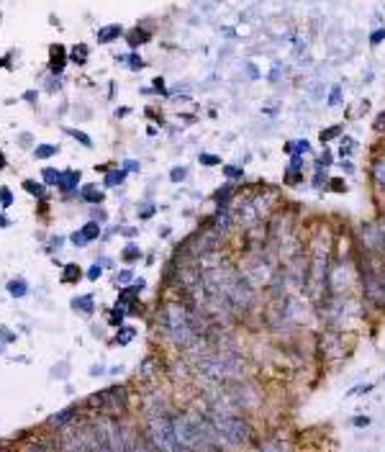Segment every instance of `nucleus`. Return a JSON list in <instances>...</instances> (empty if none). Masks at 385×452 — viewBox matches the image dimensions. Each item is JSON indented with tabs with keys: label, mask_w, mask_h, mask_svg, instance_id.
<instances>
[{
	"label": "nucleus",
	"mask_w": 385,
	"mask_h": 452,
	"mask_svg": "<svg viewBox=\"0 0 385 452\" xmlns=\"http://www.w3.org/2000/svg\"><path fill=\"white\" fill-rule=\"evenodd\" d=\"M236 182H229L226 180L221 188L213 193V201H216V208H232L234 206V198H236Z\"/></svg>",
	"instance_id": "obj_10"
},
{
	"label": "nucleus",
	"mask_w": 385,
	"mask_h": 452,
	"mask_svg": "<svg viewBox=\"0 0 385 452\" xmlns=\"http://www.w3.org/2000/svg\"><path fill=\"white\" fill-rule=\"evenodd\" d=\"M288 293H293V288L291 283H288V277H285L283 268H277V272L270 277V283L265 285V296H267L270 301H277V299H285Z\"/></svg>",
	"instance_id": "obj_8"
},
{
	"label": "nucleus",
	"mask_w": 385,
	"mask_h": 452,
	"mask_svg": "<svg viewBox=\"0 0 385 452\" xmlns=\"http://www.w3.org/2000/svg\"><path fill=\"white\" fill-rule=\"evenodd\" d=\"M44 182H46V185H57V182H59V172H57V170H51V168L44 170Z\"/></svg>",
	"instance_id": "obj_39"
},
{
	"label": "nucleus",
	"mask_w": 385,
	"mask_h": 452,
	"mask_svg": "<svg viewBox=\"0 0 385 452\" xmlns=\"http://www.w3.org/2000/svg\"><path fill=\"white\" fill-rule=\"evenodd\" d=\"M241 272L257 285V288H265L270 283V277L275 275L277 268H280V257L270 244H262V247H249L241 249V263H239Z\"/></svg>",
	"instance_id": "obj_4"
},
{
	"label": "nucleus",
	"mask_w": 385,
	"mask_h": 452,
	"mask_svg": "<svg viewBox=\"0 0 385 452\" xmlns=\"http://www.w3.org/2000/svg\"><path fill=\"white\" fill-rule=\"evenodd\" d=\"M329 190H332V193H347L349 185L344 177H332V180H329Z\"/></svg>",
	"instance_id": "obj_34"
},
{
	"label": "nucleus",
	"mask_w": 385,
	"mask_h": 452,
	"mask_svg": "<svg viewBox=\"0 0 385 452\" xmlns=\"http://www.w3.org/2000/svg\"><path fill=\"white\" fill-rule=\"evenodd\" d=\"M82 277L80 268L77 265H65V272H62V283H77Z\"/></svg>",
	"instance_id": "obj_28"
},
{
	"label": "nucleus",
	"mask_w": 385,
	"mask_h": 452,
	"mask_svg": "<svg viewBox=\"0 0 385 452\" xmlns=\"http://www.w3.org/2000/svg\"><path fill=\"white\" fill-rule=\"evenodd\" d=\"M352 427H357V429L370 427V416H355V419H352Z\"/></svg>",
	"instance_id": "obj_45"
},
{
	"label": "nucleus",
	"mask_w": 385,
	"mask_h": 452,
	"mask_svg": "<svg viewBox=\"0 0 385 452\" xmlns=\"http://www.w3.org/2000/svg\"><path fill=\"white\" fill-rule=\"evenodd\" d=\"M0 201H3V208H8V206L13 203V196H11V190H8V188L0 190Z\"/></svg>",
	"instance_id": "obj_46"
},
{
	"label": "nucleus",
	"mask_w": 385,
	"mask_h": 452,
	"mask_svg": "<svg viewBox=\"0 0 385 452\" xmlns=\"http://www.w3.org/2000/svg\"><path fill=\"white\" fill-rule=\"evenodd\" d=\"M305 182V172H296V170H283V185H288V188H301Z\"/></svg>",
	"instance_id": "obj_18"
},
{
	"label": "nucleus",
	"mask_w": 385,
	"mask_h": 452,
	"mask_svg": "<svg viewBox=\"0 0 385 452\" xmlns=\"http://www.w3.org/2000/svg\"><path fill=\"white\" fill-rule=\"evenodd\" d=\"M355 149H357V139H352V137H347V134H344V137L339 139V149H336V157H339V160H352Z\"/></svg>",
	"instance_id": "obj_13"
},
{
	"label": "nucleus",
	"mask_w": 385,
	"mask_h": 452,
	"mask_svg": "<svg viewBox=\"0 0 385 452\" xmlns=\"http://www.w3.org/2000/svg\"><path fill=\"white\" fill-rule=\"evenodd\" d=\"M316 350L321 352V358L334 363V360L347 358L352 352V342H349V332L344 329H324L316 334Z\"/></svg>",
	"instance_id": "obj_6"
},
{
	"label": "nucleus",
	"mask_w": 385,
	"mask_h": 452,
	"mask_svg": "<svg viewBox=\"0 0 385 452\" xmlns=\"http://www.w3.org/2000/svg\"><path fill=\"white\" fill-rule=\"evenodd\" d=\"M206 414L211 416L213 427L218 429L224 445L229 450H244L255 442V424L249 422V416L244 414H229V411H211L206 408Z\"/></svg>",
	"instance_id": "obj_3"
},
{
	"label": "nucleus",
	"mask_w": 385,
	"mask_h": 452,
	"mask_svg": "<svg viewBox=\"0 0 385 452\" xmlns=\"http://www.w3.org/2000/svg\"><path fill=\"white\" fill-rule=\"evenodd\" d=\"M121 260H124V263H129V265L139 263V260H141V249H139V244L129 241V244L121 249Z\"/></svg>",
	"instance_id": "obj_22"
},
{
	"label": "nucleus",
	"mask_w": 385,
	"mask_h": 452,
	"mask_svg": "<svg viewBox=\"0 0 385 452\" xmlns=\"http://www.w3.org/2000/svg\"><path fill=\"white\" fill-rule=\"evenodd\" d=\"M198 162H201L203 168H221V165H224L218 154H208V152H201V154H198Z\"/></svg>",
	"instance_id": "obj_29"
},
{
	"label": "nucleus",
	"mask_w": 385,
	"mask_h": 452,
	"mask_svg": "<svg viewBox=\"0 0 385 452\" xmlns=\"http://www.w3.org/2000/svg\"><path fill=\"white\" fill-rule=\"evenodd\" d=\"M0 65H3V59H0Z\"/></svg>",
	"instance_id": "obj_56"
},
{
	"label": "nucleus",
	"mask_w": 385,
	"mask_h": 452,
	"mask_svg": "<svg viewBox=\"0 0 385 452\" xmlns=\"http://www.w3.org/2000/svg\"><path fill=\"white\" fill-rule=\"evenodd\" d=\"M157 329L160 334L172 344L175 350H190L196 342H201L190 327V319H188V308L182 301H172V303H165L157 314Z\"/></svg>",
	"instance_id": "obj_2"
},
{
	"label": "nucleus",
	"mask_w": 385,
	"mask_h": 452,
	"mask_svg": "<svg viewBox=\"0 0 385 452\" xmlns=\"http://www.w3.org/2000/svg\"><path fill=\"white\" fill-rule=\"evenodd\" d=\"M305 165H308V157H301V154H291L285 168L296 170V172H305Z\"/></svg>",
	"instance_id": "obj_27"
},
{
	"label": "nucleus",
	"mask_w": 385,
	"mask_h": 452,
	"mask_svg": "<svg viewBox=\"0 0 385 452\" xmlns=\"http://www.w3.org/2000/svg\"><path fill=\"white\" fill-rule=\"evenodd\" d=\"M247 73H249V77H252V80H255L257 75H260V73H257V67H255V65H247Z\"/></svg>",
	"instance_id": "obj_53"
},
{
	"label": "nucleus",
	"mask_w": 385,
	"mask_h": 452,
	"mask_svg": "<svg viewBox=\"0 0 385 452\" xmlns=\"http://www.w3.org/2000/svg\"><path fill=\"white\" fill-rule=\"evenodd\" d=\"M80 198L85 203H93V206H101L103 203V190H98V185H85L80 190Z\"/></svg>",
	"instance_id": "obj_16"
},
{
	"label": "nucleus",
	"mask_w": 385,
	"mask_h": 452,
	"mask_svg": "<svg viewBox=\"0 0 385 452\" xmlns=\"http://www.w3.org/2000/svg\"><path fill=\"white\" fill-rule=\"evenodd\" d=\"M121 34H124V29L113 23V26H106V29L98 31V42H101V44H111V42H113V39H118Z\"/></svg>",
	"instance_id": "obj_19"
},
{
	"label": "nucleus",
	"mask_w": 385,
	"mask_h": 452,
	"mask_svg": "<svg viewBox=\"0 0 385 452\" xmlns=\"http://www.w3.org/2000/svg\"><path fill=\"white\" fill-rule=\"evenodd\" d=\"M342 95H344V90H342V85H334V88L329 90V98H327V103L332 106V108H336L339 103H342Z\"/></svg>",
	"instance_id": "obj_32"
},
{
	"label": "nucleus",
	"mask_w": 385,
	"mask_h": 452,
	"mask_svg": "<svg viewBox=\"0 0 385 452\" xmlns=\"http://www.w3.org/2000/svg\"><path fill=\"white\" fill-rule=\"evenodd\" d=\"M139 168H141V165H139L137 160H126V162H124V170H126V172H137Z\"/></svg>",
	"instance_id": "obj_50"
},
{
	"label": "nucleus",
	"mask_w": 385,
	"mask_h": 452,
	"mask_svg": "<svg viewBox=\"0 0 385 452\" xmlns=\"http://www.w3.org/2000/svg\"><path fill=\"white\" fill-rule=\"evenodd\" d=\"M154 90H157V93H168V90H165V80H162V77H157V80H154Z\"/></svg>",
	"instance_id": "obj_52"
},
{
	"label": "nucleus",
	"mask_w": 385,
	"mask_h": 452,
	"mask_svg": "<svg viewBox=\"0 0 385 452\" xmlns=\"http://www.w3.org/2000/svg\"><path fill=\"white\" fill-rule=\"evenodd\" d=\"M221 172L229 182H241L244 180V168L241 165H221Z\"/></svg>",
	"instance_id": "obj_21"
},
{
	"label": "nucleus",
	"mask_w": 385,
	"mask_h": 452,
	"mask_svg": "<svg viewBox=\"0 0 385 452\" xmlns=\"http://www.w3.org/2000/svg\"><path fill=\"white\" fill-rule=\"evenodd\" d=\"M260 452H293V447L283 439H270V442L260 445Z\"/></svg>",
	"instance_id": "obj_24"
},
{
	"label": "nucleus",
	"mask_w": 385,
	"mask_h": 452,
	"mask_svg": "<svg viewBox=\"0 0 385 452\" xmlns=\"http://www.w3.org/2000/svg\"><path fill=\"white\" fill-rule=\"evenodd\" d=\"M3 165H6V157H3V152H0V170H3Z\"/></svg>",
	"instance_id": "obj_54"
},
{
	"label": "nucleus",
	"mask_w": 385,
	"mask_h": 452,
	"mask_svg": "<svg viewBox=\"0 0 385 452\" xmlns=\"http://www.w3.org/2000/svg\"><path fill=\"white\" fill-rule=\"evenodd\" d=\"M154 211H157V206H154V203H141V206L137 208L139 219H152Z\"/></svg>",
	"instance_id": "obj_35"
},
{
	"label": "nucleus",
	"mask_w": 385,
	"mask_h": 452,
	"mask_svg": "<svg viewBox=\"0 0 385 452\" xmlns=\"http://www.w3.org/2000/svg\"><path fill=\"white\" fill-rule=\"evenodd\" d=\"M3 226H8V219H3V216H0V229H3Z\"/></svg>",
	"instance_id": "obj_55"
},
{
	"label": "nucleus",
	"mask_w": 385,
	"mask_h": 452,
	"mask_svg": "<svg viewBox=\"0 0 385 452\" xmlns=\"http://www.w3.org/2000/svg\"><path fill=\"white\" fill-rule=\"evenodd\" d=\"M80 234L87 241H95L98 237H101V221H87V224L80 229Z\"/></svg>",
	"instance_id": "obj_26"
},
{
	"label": "nucleus",
	"mask_w": 385,
	"mask_h": 452,
	"mask_svg": "<svg viewBox=\"0 0 385 452\" xmlns=\"http://www.w3.org/2000/svg\"><path fill=\"white\" fill-rule=\"evenodd\" d=\"M342 137H344V124H334V126H329V129H321L319 132V142L324 146L332 144L334 139H342Z\"/></svg>",
	"instance_id": "obj_14"
},
{
	"label": "nucleus",
	"mask_w": 385,
	"mask_h": 452,
	"mask_svg": "<svg viewBox=\"0 0 385 452\" xmlns=\"http://www.w3.org/2000/svg\"><path fill=\"white\" fill-rule=\"evenodd\" d=\"M103 275V268H101V263H95L93 268H90V270H87V277H90V280H98V277Z\"/></svg>",
	"instance_id": "obj_47"
},
{
	"label": "nucleus",
	"mask_w": 385,
	"mask_h": 452,
	"mask_svg": "<svg viewBox=\"0 0 385 452\" xmlns=\"http://www.w3.org/2000/svg\"><path fill=\"white\" fill-rule=\"evenodd\" d=\"M80 185V170H67V172H59V190H77Z\"/></svg>",
	"instance_id": "obj_12"
},
{
	"label": "nucleus",
	"mask_w": 385,
	"mask_h": 452,
	"mask_svg": "<svg viewBox=\"0 0 385 452\" xmlns=\"http://www.w3.org/2000/svg\"><path fill=\"white\" fill-rule=\"evenodd\" d=\"M375 391V383H360V386H355L352 391H349V398H355V396H367V394H372Z\"/></svg>",
	"instance_id": "obj_33"
},
{
	"label": "nucleus",
	"mask_w": 385,
	"mask_h": 452,
	"mask_svg": "<svg viewBox=\"0 0 385 452\" xmlns=\"http://www.w3.org/2000/svg\"><path fill=\"white\" fill-rule=\"evenodd\" d=\"M182 355L188 360L193 375L206 380L208 386H226V383L252 378L247 358L236 347H213L201 339Z\"/></svg>",
	"instance_id": "obj_1"
},
{
	"label": "nucleus",
	"mask_w": 385,
	"mask_h": 452,
	"mask_svg": "<svg viewBox=\"0 0 385 452\" xmlns=\"http://www.w3.org/2000/svg\"><path fill=\"white\" fill-rule=\"evenodd\" d=\"M385 42V29H375L370 34V46H378V44H383Z\"/></svg>",
	"instance_id": "obj_42"
},
{
	"label": "nucleus",
	"mask_w": 385,
	"mask_h": 452,
	"mask_svg": "<svg viewBox=\"0 0 385 452\" xmlns=\"http://www.w3.org/2000/svg\"><path fill=\"white\" fill-rule=\"evenodd\" d=\"M116 283L118 285H131V283H134V272H131V270H121L116 275Z\"/></svg>",
	"instance_id": "obj_40"
},
{
	"label": "nucleus",
	"mask_w": 385,
	"mask_h": 452,
	"mask_svg": "<svg viewBox=\"0 0 385 452\" xmlns=\"http://www.w3.org/2000/svg\"><path fill=\"white\" fill-rule=\"evenodd\" d=\"M283 152L291 157V154H301V157H311L313 154V146L308 139H291L283 144Z\"/></svg>",
	"instance_id": "obj_11"
},
{
	"label": "nucleus",
	"mask_w": 385,
	"mask_h": 452,
	"mask_svg": "<svg viewBox=\"0 0 385 452\" xmlns=\"http://www.w3.org/2000/svg\"><path fill=\"white\" fill-rule=\"evenodd\" d=\"M339 168H342V172H347V175H355V172H357L355 162H352V160H339Z\"/></svg>",
	"instance_id": "obj_44"
},
{
	"label": "nucleus",
	"mask_w": 385,
	"mask_h": 452,
	"mask_svg": "<svg viewBox=\"0 0 385 452\" xmlns=\"http://www.w3.org/2000/svg\"><path fill=\"white\" fill-rule=\"evenodd\" d=\"M126 39H129L131 46H141V44H146V42H149V31H146V29H134V31H129V34H126Z\"/></svg>",
	"instance_id": "obj_25"
},
{
	"label": "nucleus",
	"mask_w": 385,
	"mask_h": 452,
	"mask_svg": "<svg viewBox=\"0 0 385 452\" xmlns=\"http://www.w3.org/2000/svg\"><path fill=\"white\" fill-rule=\"evenodd\" d=\"M134 337H137V329H134V327H118L116 344H129Z\"/></svg>",
	"instance_id": "obj_30"
},
{
	"label": "nucleus",
	"mask_w": 385,
	"mask_h": 452,
	"mask_svg": "<svg viewBox=\"0 0 385 452\" xmlns=\"http://www.w3.org/2000/svg\"><path fill=\"white\" fill-rule=\"evenodd\" d=\"M188 177V168H182V165H177V168L170 170V180L172 182H182Z\"/></svg>",
	"instance_id": "obj_36"
},
{
	"label": "nucleus",
	"mask_w": 385,
	"mask_h": 452,
	"mask_svg": "<svg viewBox=\"0 0 385 452\" xmlns=\"http://www.w3.org/2000/svg\"><path fill=\"white\" fill-rule=\"evenodd\" d=\"M70 239H72L75 247H85V244H87V239H85V237H82L80 232H75L72 237H70Z\"/></svg>",
	"instance_id": "obj_49"
},
{
	"label": "nucleus",
	"mask_w": 385,
	"mask_h": 452,
	"mask_svg": "<svg viewBox=\"0 0 385 452\" xmlns=\"http://www.w3.org/2000/svg\"><path fill=\"white\" fill-rule=\"evenodd\" d=\"M23 188L29 190V193H34L37 198L44 196V185H42V182H37V180H26V182H23Z\"/></svg>",
	"instance_id": "obj_37"
},
{
	"label": "nucleus",
	"mask_w": 385,
	"mask_h": 452,
	"mask_svg": "<svg viewBox=\"0 0 385 452\" xmlns=\"http://www.w3.org/2000/svg\"><path fill=\"white\" fill-rule=\"evenodd\" d=\"M334 162H336V154L329 149V146H324V152L319 154V160L313 162V170H329V168H334Z\"/></svg>",
	"instance_id": "obj_17"
},
{
	"label": "nucleus",
	"mask_w": 385,
	"mask_h": 452,
	"mask_svg": "<svg viewBox=\"0 0 385 452\" xmlns=\"http://www.w3.org/2000/svg\"><path fill=\"white\" fill-rule=\"evenodd\" d=\"M352 244L355 252L362 257H372L378 263H385V226L383 221H362L357 224L352 234Z\"/></svg>",
	"instance_id": "obj_5"
},
{
	"label": "nucleus",
	"mask_w": 385,
	"mask_h": 452,
	"mask_svg": "<svg viewBox=\"0 0 385 452\" xmlns=\"http://www.w3.org/2000/svg\"><path fill=\"white\" fill-rule=\"evenodd\" d=\"M70 134H72L77 142H80L82 146H93V139L87 137V134H82V132H77V129H70Z\"/></svg>",
	"instance_id": "obj_41"
},
{
	"label": "nucleus",
	"mask_w": 385,
	"mask_h": 452,
	"mask_svg": "<svg viewBox=\"0 0 385 452\" xmlns=\"http://www.w3.org/2000/svg\"><path fill=\"white\" fill-rule=\"evenodd\" d=\"M54 375H57V378H67V365L62 363L59 368H54Z\"/></svg>",
	"instance_id": "obj_51"
},
{
	"label": "nucleus",
	"mask_w": 385,
	"mask_h": 452,
	"mask_svg": "<svg viewBox=\"0 0 385 452\" xmlns=\"http://www.w3.org/2000/svg\"><path fill=\"white\" fill-rule=\"evenodd\" d=\"M90 403L101 408V414L106 416H121L126 411V406H129V391L121 386L106 388L101 396H93Z\"/></svg>",
	"instance_id": "obj_7"
},
{
	"label": "nucleus",
	"mask_w": 385,
	"mask_h": 452,
	"mask_svg": "<svg viewBox=\"0 0 385 452\" xmlns=\"http://www.w3.org/2000/svg\"><path fill=\"white\" fill-rule=\"evenodd\" d=\"M8 293L15 296V299H23L29 291H26V283H23V280H11V283H8Z\"/></svg>",
	"instance_id": "obj_31"
},
{
	"label": "nucleus",
	"mask_w": 385,
	"mask_h": 452,
	"mask_svg": "<svg viewBox=\"0 0 385 452\" xmlns=\"http://www.w3.org/2000/svg\"><path fill=\"white\" fill-rule=\"evenodd\" d=\"M329 170H313V175H311V188H316V190H329Z\"/></svg>",
	"instance_id": "obj_23"
},
{
	"label": "nucleus",
	"mask_w": 385,
	"mask_h": 452,
	"mask_svg": "<svg viewBox=\"0 0 385 452\" xmlns=\"http://www.w3.org/2000/svg\"><path fill=\"white\" fill-rule=\"evenodd\" d=\"M129 67H131V70H141V67H144V59L137 57V54H131V57H129Z\"/></svg>",
	"instance_id": "obj_48"
},
{
	"label": "nucleus",
	"mask_w": 385,
	"mask_h": 452,
	"mask_svg": "<svg viewBox=\"0 0 385 452\" xmlns=\"http://www.w3.org/2000/svg\"><path fill=\"white\" fill-rule=\"evenodd\" d=\"M72 308L80 311V314L90 316L95 311V299L93 296H77V299H72Z\"/></svg>",
	"instance_id": "obj_15"
},
{
	"label": "nucleus",
	"mask_w": 385,
	"mask_h": 452,
	"mask_svg": "<svg viewBox=\"0 0 385 452\" xmlns=\"http://www.w3.org/2000/svg\"><path fill=\"white\" fill-rule=\"evenodd\" d=\"M51 154H57V146L54 144H44V146H37V157L39 160H46Z\"/></svg>",
	"instance_id": "obj_38"
},
{
	"label": "nucleus",
	"mask_w": 385,
	"mask_h": 452,
	"mask_svg": "<svg viewBox=\"0 0 385 452\" xmlns=\"http://www.w3.org/2000/svg\"><path fill=\"white\" fill-rule=\"evenodd\" d=\"M370 180L380 196L385 198V149L380 154H372L370 160Z\"/></svg>",
	"instance_id": "obj_9"
},
{
	"label": "nucleus",
	"mask_w": 385,
	"mask_h": 452,
	"mask_svg": "<svg viewBox=\"0 0 385 452\" xmlns=\"http://www.w3.org/2000/svg\"><path fill=\"white\" fill-rule=\"evenodd\" d=\"M372 126H375V132L385 137V111H380L378 116H375V124H372Z\"/></svg>",
	"instance_id": "obj_43"
},
{
	"label": "nucleus",
	"mask_w": 385,
	"mask_h": 452,
	"mask_svg": "<svg viewBox=\"0 0 385 452\" xmlns=\"http://www.w3.org/2000/svg\"><path fill=\"white\" fill-rule=\"evenodd\" d=\"M124 180H126V170L121 168V170H108L106 172V180H103V185L106 188H118V185H124Z\"/></svg>",
	"instance_id": "obj_20"
}]
</instances>
